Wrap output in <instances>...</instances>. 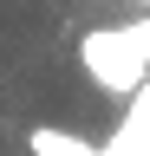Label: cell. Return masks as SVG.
I'll return each instance as SVG.
<instances>
[{
  "instance_id": "cell-1",
  "label": "cell",
  "mask_w": 150,
  "mask_h": 156,
  "mask_svg": "<svg viewBox=\"0 0 150 156\" xmlns=\"http://www.w3.org/2000/svg\"><path fill=\"white\" fill-rule=\"evenodd\" d=\"M79 65L98 91L130 98L150 78V20H111V26H91L79 39Z\"/></svg>"
},
{
  "instance_id": "cell-4",
  "label": "cell",
  "mask_w": 150,
  "mask_h": 156,
  "mask_svg": "<svg viewBox=\"0 0 150 156\" xmlns=\"http://www.w3.org/2000/svg\"><path fill=\"white\" fill-rule=\"evenodd\" d=\"M137 7H150V0H137Z\"/></svg>"
},
{
  "instance_id": "cell-3",
  "label": "cell",
  "mask_w": 150,
  "mask_h": 156,
  "mask_svg": "<svg viewBox=\"0 0 150 156\" xmlns=\"http://www.w3.org/2000/svg\"><path fill=\"white\" fill-rule=\"evenodd\" d=\"M26 150L33 156H98V143H85V136H72V130H52V124H33Z\"/></svg>"
},
{
  "instance_id": "cell-2",
  "label": "cell",
  "mask_w": 150,
  "mask_h": 156,
  "mask_svg": "<svg viewBox=\"0 0 150 156\" xmlns=\"http://www.w3.org/2000/svg\"><path fill=\"white\" fill-rule=\"evenodd\" d=\"M124 124H118V136H111V143H98V156H150V78L137 91L124 98Z\"/></svg>"
}]
</instances>
